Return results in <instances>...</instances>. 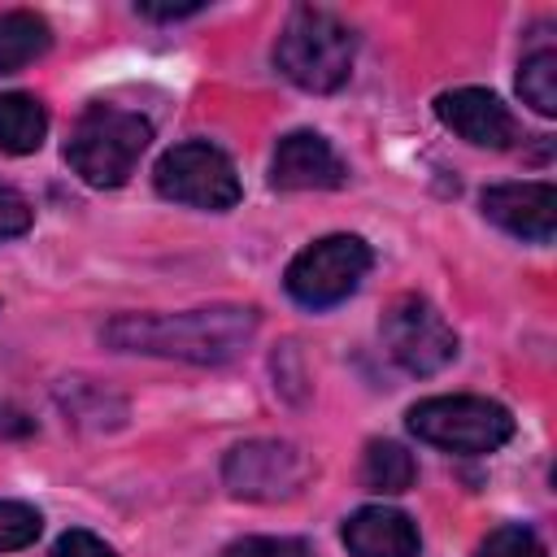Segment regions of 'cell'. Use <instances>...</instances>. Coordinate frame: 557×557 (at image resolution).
Segmentation results:
<instances>
[{
  "label": "cell",
  "mask_w": 557,
  "mask_h": 557,
  "mask_svg": "<svg viewBox=\"0 0 557 557\" xmlns=\"http://www.w3.org/2000/svg\"><path fill=\"white\" fill-rule=\"evenodd\" d=\"M257 322L261 313L252 305H205V309H183V313H122L100 326V339L117 352L222 366L252 344Z\"/></svg>",
  "instance_id": "1"
},
{
  "label": "cell",
  "mask_w": 557,
  "mask_h": 557,
  "mask_svg": "<svg viewBox=\"0 0 557 557\" xmlns=\"http://www.w3.org/2000/svg\"><path fill=\"white\" fill-rule=\"evenodd\" d=\"M352 57H357V35L352 26L318 4H296L278 30L274 44V65L287 83H296L300 91H339L352 74Z\"/></svg>",
  "instance_id": "2"
},
{
  "label": "cell",
  "mask_w": 557,
  "mask_h": 557,
  "mask_svg": "<svg viewBox=\"0 0 557 557\" xmlns=\"http://www.w3.org/2000/svg\"><path fill=\"white\" fill-rule=\"evenodd\" d=\"M148 139H152L148 117L117 104H87L70 126L65 161L91 187H122L135 174Z\"/></svg>",
  "instance_id": "3"
},
{
  "label": "cell",
  "mask_w": 557,
  "mask_h": 557,
  "mask_svg": "<svg viewBox=\"0 0 557 557\" xmlns=\"http://www.w3.org/2000/svg\"><path fill=\"white\" fill-rule=\"evenodd\" d=\"M409 431L444 453H496L513 440V413L487 396H426L405 413Z\"/></svg>",
  "instance_id": "4"
},
{
  "label": "cell",
  "mask_w": 557,
  "mask_h": 557,
  "mask_svg": "<svg viewBox=\"0 0 557 557\" xmlns=\"http://www.w3.org/2000/svg\"><path fill=\"white\" fill-rule=\"evenodd\" d=\"M370 261L374 252L361 235H322L292 257L283 287L305 309H331L361 287V278L370 274Z\"/></svg>",
  "instance_id": "5"
},
{
  "label": "cell",
  "mask_w": 557,
  "mask_h": 557,
  "mask_svg": "<svg viewBox=\"0 0 557 557\" xmlns=\"http://www.w3.org/2000/svg\"><path fill=\"white\" fill-rule=\"evenodd\" d=\"M152 183H157V191L165 200L191 205V209H209V213L235 209L239 196H244L231 157L222 148L205 144V139H187V144L165 148L157 170H152Z\"/></svg>",
  "instance_id": "6"
},
{
  "label": "cell",
  "mask_w": 557,
  "mask_h": 557,
  "mask_svg": "<svg viewBox=\"0 0 557 557\" xmlns=\"http://www.w3.org/2000/svg\"><path fill=\"white\" fill-rule=\"evenodd\" d=\"M387 357L409 374H440L457 357V335L426 296H396L379 322Z\"/></svg>",
  "instance_id": "7"
},
{
  "label": "cell",
  "mask_w": 557,
  "mask_h": 557,
  "mask_svg": "<svg viewBox=\"0 0 557 557\" xmlns=\"http://www.w3.org/2000/svg\"><path fill=\"white\" fill-rule=\"evenodd\" d=\"M309 457L287 440H248L235 444L222 461V483L239 500H287L309 479Z\"/></svg>",
  "instance_id": "8"
},
{
  "label": "cell",
  "mask_w": 557,
  "mask_h": 557,
  "mask_svg": "<svg viewBox=\"0 0 557 557\" xmlns=\"http://www.w3.org/2000/svg\"><path fill=\"white\" fill-rule=\"evenodd\" d=\"M435 117L474 148H509L518 139V122L505 100L487 87H453L435 96Z\"/></svg>",
  "instance_id": "9"
},
{
  "label": "cell",
  "mask_w": 557,
  "mask_h": 557,
  "mask_svg": "<svg viewBox=\"0 0 557 557\" xmlns=\"http://www.w3.org/2000/svg\"><path fill=\"white\" fill-rule=\"evenodd\" d=\"M479 205H483V218H492L500 231H509L518 239L548 244L557 231V187L548 178L483 187Z\"/></svg>",
  "instance_id": "10"
},
{
  "label": "cell",
  "mask_w": 557,
  "mask_h": 557,
  "mask_svg": "<svg viewBox=\"0 0 557 557\" xmlns=\"http://www.w3.org/2000/svg\"><path fill=\"white\" fill-rule=\"evenodd\" d=\"M270 183L278 191H331L348 183V165L318 131H292L270 157Z\"/></svg>",
  "instance_id": "11"
},
{
  "label": "cell",
  "mask_w": 557,
  "mask_h": 557,
  "mask_svg": "<svg viewBox=\"0 0 557 557\" xmlns=\"http://www.w3.org/2000/svg\"><path fill=\"white\" fill-rule=\"evenodd\" d=\"M344 544L352 557H418L422 540L409 513L392 505H361L344 518Z\"/></svg>",
  "instance_id": "12"
},
{
  "label": "cell",
  "mask_w": 557,
  "mask_h": 557,
  "mask_svg": "<svg viewBox=\"0 0 557 557\" xmlns=\"http://www.w3.org/2000/svg\"><path fill=\"white\" fill-rule=\"evenodd\" d=\"M48 135V109L30 91H4L0 96V152L26 157Z\"/></svg>",
  "instance_id": "13"
},
{
  "label": "cell",
  "mask_w": 557,
  "mask_h": 557,
  "mask_svg": "<svg viewBox=\"0 0 557 557\" xmlns=\"http://www.w3.org/2000/svg\"><path fill=\"white\" fill-rule=\"evenodd\" d=\"M52 48V26L30 9L0 13V74H13L30 61H39Z\"/></svg>",
  "instance_id": "14"
},
{
  "label": "cell",
  "mask_w": 557,
  "mask_h": 557,
  "mask_svg": "<svg viewBox=\"0 0 557 557\" xmlns=\"http://www.w3.org/2000/svg\"><path fill=\"white\" fill-rule=\"evenodd\" d=\"M418 479V461L405 444L396 440H370L366 444V461H361V483L379 496H400L409 492Z\"/></svg>",
  "instance_id": "15"
},
{
  "label": "cell",
  "mask_w": 557,
  "mask_h": 557,
  "mask_svg": "<svg viewBox=\"0 0 557 557\" xmlns=\"http://www.w3.org/2000/svg\"><path fill=\"white\" fill-rule=\"evenodd\" d=\"M518 96L535 113H544V117L557 113V52L553 48H540V52L522 57V65H518Z\"/></svg>",
  "instance_id": "16"
},
{
  "label": "cell",
  "mask_w": 557,
  "mask_h": 557,
  "mask_svg": "<svg viewBox=\"0 0 557 557\" xmlns=\"http://www.w3.org/2000/svg\"><path fill=\"white\" fill-rule=\"evenodd\" d=\"M44 531V518L35 505L26 500H0V553H17L26 544H35Z\"/></svg>",
  "instance_id": "17"
},
{
  "label": "cell",
  "mask_w": 557,
  "mask_h": 557,
  "mask_svg": "<svg viewBox=\"0 0 557 557\" xmlns=\"http://www.w3.org/2000/svg\"><path fill=\"white\" fill-rule=\"evenodd\" d=\"M474 557H548V553H544V544H540V535H535L531 527L509 522V527H496V531L474 548Z\"/></svg>",
  "instance_id": "18"
},
{
  "label": "cell",
  "mask_w": 557,
  "mask_h": 557,
  "mask_svg": "<svg viewBox=\"0 0 557 557\" xmlns=\"http://www.w3.org/2000/svg\"><path fill=\"white\" fill-rule=\"evenodd\" d=\"M222 557H313V548L296 535H244L231 540Z\"/></svg>",
  "instance_id": "19"
},
{
  "label": "cell",
  "mask_w": 557,
  "mask_h": 557,
  "mask_svg": "<svg viewBox=\"0 0 557 557\" xmlns=\"http://www.w3.org/2000/svg\"><path fill=\"white\" fill-rule=\"evenodd\" d=\"M30 205H26V196L17 191V187H9V183H0V239H13V235H26L30 231Z\"/></svg>",
  "instance_id": "20"
},
{
  "label": "cell",
  "mask_w": 557,
  "mask_h": 557,
  "mask_svg": "<svg viewBox=\"0 0 557 557\" xmlns=\"http://www.w3.org/2000/svg\"><path fill=\"white\" fill-rule=\"evenodd\" d=\"M52 557H117L100 535H91V531H65L57 544H52Z\"/></svg>",
  "instance_id": "21"
},
{
  "label": "cell",
  "mask_w": 557,
  "mask_h": 557,
  "mask_svg": "<svg viewBox=\"0 0 557 557\" xmlns=\"http://www.w3.org/2000/svg\"><path fill=\"white\" fill-rule=\"evenodd\" d=\"M35 431V418H26L22 409H13L9 400H0V440H22Z\"/></svg>",
  "instance_id": "22"
},
{
  "label": "cell",
  "mask_w": 557,
  "mask_h": 557,
  "mask_svg": "<svg viewBox=\"0 0 557 557\" xmlns=\"http://www.w3.org/2000/svg\"><path fill=\"white\" fill-rule=\"evenodd\" d=\"M200 9H205L200 0H187V4H139V13L152 17V22H178V17H191Z\"/></svg>",
  "instance_id": "23"
}]
</instances>
